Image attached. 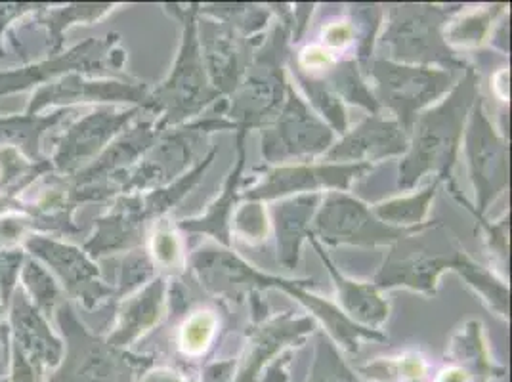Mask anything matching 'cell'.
<instances>
[{
	"mask_svg": "<svg viewBox=\"0 0 512 382\" xmlns=\"http://www.w3.org/2000/svg\"><path fill=\"white\" fill-rule=\"evenodd\" d=\"M444 270H455L476 287L491 304L507 316L509 312V289L488 270L478 266L459 247V243L449 237L446 228L440 232L413 234L398 241L390 256L384 262L383 270L375 277L377 287L388 289L394 285H404L428 295L436 293V281Z\"/></svg>",
	"mask_w": 512,
	"mask_h": 382,
	"instance_id": "1",
	"label": "cell"
},
{
	"mask_svg": "<svg viewBox=\"0 0 512 382\" xmlns=\"http://www.w3.org/2000/svg\"><path fill=\"white\" fill-rule=\"evenodd\" d=\"M192 268L199 277L201 285L207 291L220 297L239 300L247 291L281 287L287 293L312 310L327 325L329 333L344 344L348 350H358L360 339L383 340V335L371 331L346 318L337 306L327 300H320L304 291V285L310 281H285L279 277L264 276L256 272L253 266L243 262L230 249L205 247L192 256Z\"/></svg>",
	"mask_w": 512,
	"mask_h": 382,
	"instance_id": "2",
	"label": "cell"
},
{
	"mask_svg": "<svg viewBox=\"0 0 512 382\" xmlns=\"http://www.w3.org/2000/svg\"><path fill=\"white\" fill-rule=\"evenodd\" d=\"M478 100V77L472 67L461 83H457L440 106L425 111L417 123L409 153L400 165L402 190H411L427 172H436L438 180H448L457 159L465 121Z\"/></svg>",
	"mask_w": 512,
	"mask_h": 382,
	"instance_id": "3",
	"label": "cell"
},
{
	"mask_svg": "<svg viewBox=\"0 0 512 382\" xmlns=\"http://www.w3.org/2000/svg\"><path fill=\"white\" fill-rule=\"evenodd\" d=\"M172 12L184 23V39L171 77L155 90L151 98H148V107L155 111H165L163 121L155 127L157 130L182 123L184 119L197 115L203 107L220 98V94L209 81L201 56L195 20L199 12L197 4H192L184 10H180L174 4Z\"/></svg>",
	"mask_w": 512,
	"mask_h": 382,
	"instance_id": "4",
	"label": "cell"
},
{
	"mask_svg": "<svg viewBox=\"0 0 512 382\" xmlns=\"http://www.w3.org/2000/svg\"><path fill=\"white\" fill-rule=\"evenodd\" d=\"M291 22L276 25L264 48L251 60L245 81L237 86L234 102L228 115L239 128L264 127L276 121L283 109L287 83L283 75V62L287 58V41Z\"/></svg>",
	"mask_w": 512,
	"mask_h": 382,
	"instance_id": "5",
	"label": "cell"
},
{
	"mask_svg": "<svg viewBox=\"0 0 512 382\" xmlns=\"http://www.w3.org/2000/svg\"><path fill=\"white\" fill-rule=\"evenodd\" d=\"M453 10L425 4L390 6L383 48L388 62L406 64H442L448 69H461L465 62L455 56L442 33Z\"/></svg>",
	"mask_w": 512,
	"mask_h": 382,
	"instance_id": "6",
	"label": "cell"
},
{
	"mask_svg": "<svg viewBox=\"0 0 512 382\" xmlns=\"http://www.w3.org/2000/svg\"><path fill=\"white\" fill-rule=\"evenodd\" d=\"M367 73L377 81L379 98L384 106L398 115V125L411 132L417 111L440 98L451 86V73L432 67L394 64L375 60L367 65Z\"/></svg>",
	"mask_w": 512,
	"mask_h": 382,
	"instance_id": "7",
	"label": "cell"
},
{
	"mask_svg": "<svg viewBox=\"0 0 512 382\" xmlns=\"http://www.w3.org/2000/svg\"><path fill=\"white\" fill-rule=\"evenodd\" d=\"M432 224H419L413 228H400L381 222L371 209L363 203L344 195V193H329L320 213L316 216L314 228L310 234L320 235L323 243L329 245H386L400 241L404 237L423 232Z\"/></svg>",
	"mask_w": 512,
	"mask_h": 382,
	"instance_id": "8",
	"label": "cell"
},
{
	"mask_svg": "<svg viewBox=\"0 0 512 382\" xmlns=\"http://www.w3.org/2000/svg\"><path fill=\"white\" fill-rule=\"evenodd\" d=\"M333 130L321 123L287 85V100L272 127L262 130V153L266 161L281 163L318 155L331 148Z\"/></svg>",
	"mask_w": 512,
	"mask_h": 382,
	"instance_id": "9",
	"label": "cell"
},
{
	"mask_svg": "<svg viewBox=\"0 0 512 382\" xmlns=\"http://www.w3.org/2000/svg\"><path fill=\"white\" fill-rule=\"evenodd\" d=\"M465 149L478 199L476 216L482 218L491 201L509 186V151L491 127L480 102L470 115Z\"/></svg>",
	"mask_w": 512,
	"mask_h": 382,
	"instance_id": "10",
	"label": "cell"
},
{
	"mask_svg": "<svg viewBox=\"0 0 512 382\" xmlns=\"http://www.w3.org/2000/svg\"><path fill=\"white\" fill-rule=\"evenodd\" d=\"M201 56L214 90L234 94L251 65V43L226 23L201 20L197 23Z\"/></svg>",
	"mask_w": 512,
	"mask_h": 382,
	"instance_id": "11",
	"label": "cell"
},
{
	"mask_svg": "<svg viewBox=\"0 0 512 382\" xmlns=\"http://www.w3.org/2000/svg\"><path fill=\"white\" fill-rule=\"evenodd\" d=\"M220 128H239L234 121L226 119H203L188 127L178 128L155 149V155L148 163L142 165L132 176L130 186H146V184H165L178 172L186 169L195 155L197 148L205 142V138Z\"/></svg>",
	"mask_w": 512,
	"mask_h": 382,
	"instance_id": "12",
	"label": "cell"
},
{
	"mask_svg": "<svg viewBox=\"0 0 512 382\" xmlns=\"http://www.w3.org/2000/svg\"><path fill=\"white\" fill-rule=\"evenodd\" d=\"M371 170V165H299L281 167L268 172L266 182L247 191L245 199H274L297 191H318L325 188L346 190L350 182Z\"/></svg>",
	"mask_w": 512,
	"mask_h": 382,
	"instance_id": "13",
	"label": "cell"
},
{
	"mask_svg": "<svg viewBox=\"0 0 512 382\" xmlns=\"http://www.w3.org/2000/svg\"><path fill=\"white\" fill-rule=\"evenodd\" d=\"M407 148L406 132L398 123L371 115L352 132L344 134L341 142L325 153V159L342 161V165H371V161L406 153Z\"/></svg>",
	"mask_w": 512,
	"mask_h": 382,
	"instance_id": "14",
	"label": "cell"
},
{
	"mask_svg": "<svg viewBox=\"0 0 512 382\" xmlns=\"http://www.w3.org/2000/svg\"><path fill=\"white\" fill-rule=\"evenodd\" d=\"M71 346L65 367L50 382H130L123 358L115 356L107 346L86 339Z\"/></svg>",
	"mask_w": 512,
	"mask_h": 382,
	"instance_id": "15",
	"label": "cell"
},
{
	"mask_svg": "<svg viewBox=\"0 0 512 382\" xmlns=\"http://www.w3.org/2000/svg\"><path fill=\"white\" fill-rule=\"evenodd\" d=\"M306 237H310L312 245L316 247L318 255L321 256L323 264L327 266L329 274L335 281V287L339 291V300H341L342 310L346 314V318L350 321H358L363 325H381L384 319L388 318V304L384 302L383 298L379 297L377 289L371 285H363V283H356L350 281L346 277L339 274L337 266L331 262V258L325 255V251L321 249L320 243L314 239V235L308 232Z\"/></svg>",
	"mask_w": 512,
	"mask_h": 382,
	"instance_id": "16",
	"label": "cell"
},
{
	"mask_svg": "<svg viewBox=\"0 0 512 382\" xmlns=\"http://www.w3.org/2000/svg\"><path fill=\"white\" fill-rule=\"evenodd\" d=\"M14 323L18 327L16 348L22 352L25 360L39 373H43L46 365H58V361L62 360V344L50 335L43 319L39 318V314L23 297L16 300Z\"/></svg>",
	"mask_w": 512,
	"mask_h": 382,
	"instance_id": "17",
	"label": "cell"
},
{
	"mask_svg": "<svg viewBox=\"0 0 512 382\" xmlns=\"http://www.w3.org/2000/svg\"><path fill=\"white\" fill-rule=\"evenodd\" d=\"M320 203V195H300L293 201L281 203L276 211L278 260L287 270L297 268L302 239L308 235V222Z\"/></svg>",
	"mask_w": 512,
	"mask_h": 382,
	"instance_id": "18",
	"label": "cell"
},
{
	"mask_svg": "<svg viewBox=\"0 0 512 382\" xmlns=\"http://www.w3.org/2000/svg\"><path fill=\"white\" fill-rule=\"evenodd\" d=\"M29 247L44 256L62 274V277L67 279L69 287L77 289L79 295L85 298L88 304H90V300H98L109 293V289H106L102 283L94 281L98 272L79 251L58 245V243L44 241V239L31 241Z\"/></svg>",
	"mask_w": 512,
	"mask_h": 382,
	"instance_id": "19",
	"label": "cell"
},
{
	"mask_svg": "<svg viewBox=\"0 0 512 382\" xmlns=\"http://www.w3.org/2000/svg\"><path fill=\"white\" fill-rule=\"evenodd\" d=\"M136 115V111H123V113H113V111H100L90 117L75 128L64 146L60 149L58 163L62 167H67L71 163H77L79 159H85L88 155L96 153L111 138L119 128L127 123L128 119Z\"/></svg>",
	"mask_w": 512,
	"mask_h": 382,
	"instance_id": "20",
	"label": "cell"
},
{
	"mask_svg": "<svg viewBox=\"0 0 512 382\" xmlns=\"http://www.w3.org/2000/svg\"><path fill=\"white\" fill-rule=\"evenodd\" d=\"M245 128H239L237 134V165L235 170L230 174L226 186H224V193L222 197L209 207V211L201 218H193V220H184L178 226L186 232L192 234H211L214 239H218L220 243H224L226 247L232 245L230 239V216L234 213L235 195H237V184L241 180V170L245 167Z\"/></svg>",
	"mask_w": 512,
	"mask_h": 382,
	"instance_id": "21",
	"label": "cell"
},
{
	"mask_svg": "<svg viewBox=\"0 0 512 382\" xmlns=\"http://www.w3.org/2000/svg\"><path fill=\"white\" fill-rule=\"evenodd\" d=\"M163 298H165V281L155 279L140 297L134 298L125 306L117 333L109 339V344L123 346L130 340L136 339L142 331L150 329L151 325L161 316Z\"/></svg>",
	"mask_w": 512,
	"mask_h": 382,
	"instance_id": "22",
	"label": "cell"
},
{
	"mask_svg": "<svg viewBox=\"0 0 512 382\" xmlns=\"http://www.w3.org/2000/svg\"><path fill=\"white\" fill-rule=\"evenodd\" d=\"M142 203L136 207H128L123 213L111 216L109 220L100 222V232L88 243V251L100 255L104 251L125 249L140 241L142 234Z\"/></svg>",
	"mask_w": 512,
	"mask_h": 382,
	"instance_id": "23",
	"label": "cell"
},
{
	"mask_svg": "<svg viewBox=\"0 0 512 382\" xmlns=\"http://www.w3.org/2000/svg\"><path fill=\"white\" fill-rule=\"evenodd\" d=\"M442 180H434L427 190L421 191L419 195H411V197H404V199H394L388 203H381L373 209V214L381 220V222H390V226L400 224V228H413L423 224V218L427 216L428 205L434 199L436 190L440 186Z\"/></svg>",
	"mask_w": 512,
	"mask_h": 382,
	"instance_id": "24",
	"label": "cell"
},
{
	"mask_svg": "<svg viewBox=\"0 0 512 382\" xmlns=\"http://www.w3.org/2000/svg\"><path fill=\"white\" fill-rule=\"evenodd\" d=\"M293 75L297 77L300 86L306 90L310 102L329 121V125L337 132L346 134V128H348L346 111L342 106L341 98L335 94V90L331 86L327 85V81L304 73L297 65H293Z\"/></svg>",
	"mask_w": 512,
	"mask_h": 382,
	"instance_id": "25",
	"label": "cell"
},
{
	"mask_svg": "<svg viewBox=\"0 0 512 382\" xmlns=\"http://www.w3.org/2000/svg\"><path fill=\"white\" fill-rule=\"evenodd\" d=\"M327 85L335 90L339 98L342 96L352 104H360L365 109H369L373 115H379V100L365 85L356 62H342L337 67H331Z\"/></svg>",
	"mask_w": 512,
	"mask_h": 382,
	"instance_id": "26",
	"label": "cell"
},
{
	"mask_svg": "<svg viewBox=\"0 0 512 382\" xmlns=\"http://www.w3.org/2000/svg\"><path fill=\"white\" fill-rule=\"evenodd\" d=\"M214 155H216V149H213V151L209 153V157H207L201 165H197V167L190 170L188 174H184L182 178H178L169 188H163V190L150 193V195L146 197V201L142 203V214H144V218L167 213L172 205H176V203L199 182V178L203 176V172L211 165Z\"/></svg>",
	"mask_w": 512,
	"mask_h": 382,
	"instance_id": "27",
	"label": "cell"
},
{
	"mask_svg": "<svg viewBox=\"0 0 512 382\" xmlns=\"http://www.w3.org/2000/svg\"><path fill=\"white\" fill-rule=\"evenodd\" d=\"M205 14H211L214 18L222 20V23L230 25L237 33H241L245 39L251 33H258L266 22L268 12L249 4H218V6H207L201 8Z\"/></svg>",
	"mask_w": 512,
	"mask_h": 382,
	"instance_id": "28",
	"label": "cell"
},
{
	"mask_svg": "<svg viewBox=\"0 0 512 382\" xmlns=\"http://www.w3.org/2000/svg\"><path fill=\"white\" fill-rule=\"evenodd\" d=\"M499 12H501V6H495V10L486 8V10L470 12L463 20L451 23V27L444 33L446 44L476 46V44L482 43V39L486 37L488 29H490V23Z\"/></svg>",
	"mask_w": 512,
	"mask_h": 382,
	"instance_id": "29",
	"label": "cell"
},
{
	"mask_svg": "<svg viewBox=\"0 0 512 382\" xmlns=\"http://www.w3.org/2000/svg\"><path fill=\"white\" fill-rule=\"evenodd\" d=\"M216 318L211 312H197L182 327L180 346L186 354H201L213 339Z\"/></svg>",
	"mask_w": 512,
	"mask_h": 382,
	"instance_id": "30",
	"label": "cell"
},
{
	"mask_svg": "<svg viewBox=\"0 0 512 382\" xmlns=\"http://www.w3.org/2000/svg\"><path fill=\"white\" fill-rule=\"evenodd\" d=\"M312 382H358L344 367L335 346L323 335L318 337V361Z\"/></svg>",
	"mask_w": 512,
	"mask_h": 382,
	"instance_id": "31",
	"label": "cell"
},
{
	"mask_svg": "<svg viewBox=\"0 0 512 382\" xmlns=\"http://www.w3.org/2000/svg\"><path fill=\"white\" fill-rule=\"evenodd\" d=\"M25 281L33 293V297L37 298V304L43 308L44 312H50L54 302L58 300V287L52 281V277L44 272L41 266H37L35 262H29L25 266Z\"/></svg>",
	"mask_w": 512,
	"mask_h": 382,
	"instance_id": "32",
	"label": "cell"
},
{
	"mask_svg": "<svg viewBox=\"0 0 512 382\" xmlns=\"http://www.w3.org/2000/svg\"><path fill=\"white\" fill-rule=\"evenodd\" d=\"M151 274H153V262L144 251L138 255L128 256L123 266V277H121V295L130 293L134 287L144 283Z\"/></svg>",
	"mask_w": 512,
	"mask_h": 382,
	"instance_id": "33",
	"label": "cell"
},
{
	"mask_svg": "<svg viewBox=\"0 0 512 382\" xmlns=\"http://www.w3.org/2000/svg\"><path fill=\"white\" fill-rule=\"evenodd\" d=\"M235 230L245 239H255L256 241V239L266 237L268 226H266V216L260 209V205L243 207L235 216Z\"/></svg>",
	"mask_w": 512,
	"mask_h": 382,
	"instance_id": "34",
	"label": "cell"
},
{
	"mask_svg": "<svg viewBox=\"0 0 512 382\" xmlns=\"http://www.w3.org/2000/svg\"><path fill=\"white\" fill-rule=\"evenodd\" d=\"M153 253H155L157 262H159L161 266H165V268L174 266L176 260H178V256H180L178 239H176V235L172 234L169 224H165V222L157 228L155 237H153Z\"/></svg>",
	"mask_w": 512,
	"mask_h": 382,
	"instance_id": "35",
	"label": "cell"
},
{
	"mask_svg": "<svg viewBox=\"0 0 512 382\" xmlns=\"http://www.w3.org/2000/svg\"><path fill=\"white\" fill-rule=\"evenodd\" d=\"M299 69L306 71H321V69H331L333 67V56L327 48H323L320 44H312L306 46L299 56Z\"/></svg>",
	"mask_w": 512,
	"mask_h": 382,
	"instance_id": "36",
	"label": "cell"
},
{
	"mask_svg": "<svg viewBox=\"0 0 512 382\" xmlns=\"http://www.w3.org/2000/svg\"><path fill=\"white\" fill-rule=\"evenodd\" d=\"M354 35H356V27L350 22L329 23L323 29V41L331 48H342V46L352 43Z\"/></svg>",
	"mask_w": 512,
	"mask_h": 382,
	"instance_id": "37",
	"label": "cell"
},
{
	"mask_svg": "<svg viewBox=\"0 0 512 382\" xmlns=\"http://www.w3.org/2000/svg\"><path fill=\"white\" fill-rule=\"evenodd\" d=\"M41 377H43V373H39L16 348L14 350V365H12V379L8 382H41Z\"/></svg>",
	"mask_w": 512,
	"mask_h": 382,
	"instance_id": "38",
	"label": "cell"
},
{
	"mask_svg": "<svg viewBox=\"0 0 512 382\" xmlns=\"http://www.w3.org/2000/svg\"><path fill=\"white\" fill-rule=\"evenodd\" d=\"M144 382H186L184 379H180L178 375L174 373H167V371H159V373H153L148 375Z\"/></svg>",
	"mask_w": 512,
	"mask_h": 382,
	"instance_id": "39",
	"label": "cell"
},
{
	"mask_svg": "<svg viewBox=\"0 0 512 382\" xmlns=\"http://www.w3.org/2000/svg\"><path fill=\"white\" fill-rule=\"evenodd\" d=\"M440 382H467V375L463 373V369H449L442 373Z\"/></svg>",
	"mask_w": 512,
	"mask_h": 382,
	"instance_id": "40",
	"label": "cell"
},
{
	"mask_svg": "<svg viewBox=\"0 0 512 382\" xmlns=\"http://www.w3.org/2000/svg\"><path fill=\"white\" fill-rule=\"evenodd\" d=\"M0 382H8L6 379H0Z\"/></svg>",
	"mask_w": 512,
	"mask_h": 382,
	"instance_id": "41",
	"label": "cell"
}]
</instances>
